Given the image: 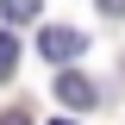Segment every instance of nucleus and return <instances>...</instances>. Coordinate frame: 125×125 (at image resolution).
Here are the masks:
<instances>
[{
	"mask_svg": "<svg viewBox=\"0 0 125 125\" xmlns=\"http://www.w3.org/2000/svg\"><path fill=\"white\" fill-rule=\"evenodd\" d=\"M0 125H31V119H25V113H6V119H0Z\"/></svg>",
	"mask_w": 125,
	"mask_h": 125,
	"instance_id": "6",
	"label": "nucleus"
},
{
	"mask_svg": "<svg viewBox=\"0 0 125 125\" xmlns=\"http://www.w3.org/2000/svg\"><path fill=\"white\" fill-rule=\"evenodd\" d=\"M106 6V19H125V0H100Z\"/></svg>",
	"mask_w": 125,
	"mask_h": 125,
	"instance_id": "5",
	"label": "nucleus"
},
{
	"mask_svg": "<svg viewBox=\"0 0 125 125\" xmlns=\"http://www.w3.org/2000/svg\"><path fill=\"white\" fill-rule=\"evenodd\" d=\"M19 69V44H13V31H0V81Z\"/></svg>",
	"mask_w": 125,
	"mask_h": 125,
	"instance_id": "4",
	"label": "nucleus"
},
{
	"mask_svg": "<svg viewBox=\"0 0 125 125\" xmlns=\"http://www.w3.org/2000/svg\"><path fill=\"white\" fill-rule=\"evenodd\" d=\"M81 50H88V38L69 31V25H44V31H38V56H44V62H75Z\"/></svg>",
	"mask_w": 125,
	"mask_h": 125,
	"instance_id": "1",
	"label": "nucleus"
},
{
	"mask_svg": "<svg viewBox=\"0 0 125 125\" xmlns=\"http://www.w3.org/2000/svg\"><path fill=\"white\" fill-rule=\"evenodd\" d=\"M38 6H44V0H0V13L13 19V25H31V19H38Z\"/></svg>",
	"mask_w": 125,
	"mask_h": 125,
	"instance_id": "3",
	"label": "nucleus"
},
{
	"mask_svg": "<svg viewBox=\"0 0 125 125\" xmlns=\"http://www.w3.org/2000/svg\"><path fill=\"white\" fill-rule=\"evenodd\" d=\"M56 125H75V119H56Z\"/></svg>",
	"mask_w": 125,
	"mask_h": 125,
	"instance_id": "7",
	"label": "nucleus"
},
{
	"mask_svg": "<svg viewBox=\"0 0 125 125\" xmlns=\"http://www.w3.org/2000/svg\"><path fill=\"white\" fill-rule=\"evenodd\" d=\"M56 100H62V106H81V113H88L94 100H100V88H94L88 75H75V69H69V75H56Z\"/></svg>",
	"mask_w": 125,
	"mask_h": 125,
	"instance_id": "2",
	"label": "nucleus"
}]
</instances>
